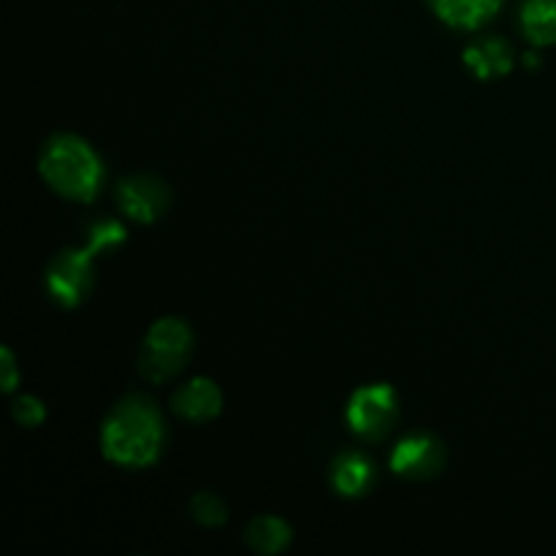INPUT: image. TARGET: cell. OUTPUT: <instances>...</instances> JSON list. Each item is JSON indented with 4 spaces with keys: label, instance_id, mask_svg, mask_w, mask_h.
Returning a JSON list of instances; mask_svg holds the SVG:
<instances>
[{
    "label": "cell",
    "instance_id": "1",
    "mask_svg": "<svg viewBox=\"0 0 556 556\" xmlns=\"http://www.w3.org/2000/svg\"><path fill=\"white\" fill-rule=\"evenodd\" d=\"M166 443V424L155 402L130 394L112 407L101 429L103 456L123 467H150Z\"/></svg>",
    "mask_w": 556,
    "mask_h": 556
},
{
    "label": "cell",
    "instance_id": "2",
    "mask_svg": "<svg viewBox=\"0 0 556 556\" xmlns=\"http://www.w3.org/2000/svg\"><path fill=\"white\" fill-rule=\"evenodd\" d=\"M38 172L54 193L71 201H92L103 182L101 157L76 134H54L47 139Z\"/></svg>",
    "mask_w": 556,
    "mask_h": 556
},
{
    "label": "cell",
    "instance_id": "3",
    "mask_svg": "<svg viewBox=\"0 0 556 556\" xmlns=\"http://www.w3.org/2000/svg\"><path fill=\"white\" fill-rule=\"evenodd\" d=\"M193 351V334L179 318H161L150 326L139 351V372L150 383H166L182 372Z\"/></svg>",
    "mask_w": 556,
    "mask_h": 556
},
{
    "label": "cell",
    "instance_id": "4",
    "mask_svg": "<svg viewBox=\"0 0 556 556\" xmlns=\"http://www.w3.org/2000/svg\"><path fill=\"white\" fill-rule=\"evenodd\" d=\"M396 418H400V405H396V391L391 386H364L348 402V427L369 443L383 440L394 429Z\"/></svg>",
    "mask_w": 556,
    "mask_h": 556
},
{
    "label": "cell",
    "instance_id": "5",
    "mask_svg": "<svg viewBox=\"0 0 556 556\" xmlns=\"http://www.w3.org/2000/svg\"><path fill=\"white\" fill-rule=\"evenodd\" d=\"M92 250H60L43 271V288L60 307H76L92 288Z\"/></svg>",
    "mask_w": 556,
    "mask_h": 556
},
{
    "label": "cell",
    "instance_id": "6",
    "mask_svg": "<svg viewBox=\"0 0 556 556\" xmlns=\"http://www.w3.org/2000/svg\"><path fill=\"white\" fill-rule=\"evenodd\" d=\"M168 204H172V190L152 174H134L117 188V206L136 223H155L157 217L166 215Z\"/></svg>",
    "mask_w": 556,
    "mask_h": 556
},
{
    "label": "cell",
    "instance_id": "7",
    "mask_svg": "<svg viewBox=\"0 0 556 556\" xmlns=\"http://www.w3.org/2000/svg\"><path fill=\"white\" fill-rule=\"evenodd\" d=\"M445 459V445L440 443L432 434H413L396 443L394 454H391V470L402 478L410 481H427L443 472Z\"/></svg>",
    "mask_w": 556,
    "mask_h": 556
},
{
    "label": "cell",
    "instance_id": "8",
    "mask_svg": "<svg viewBox=\"0 0 556 556\" xmlns=\"http://www.w3.org/2000/svg\"><path fill=\"white\" fill-rule=\"evenodd\" d=\"M172 407L179 418H185V421L204 424L220 413L223 394L210 378H193L174 391Z\"/></svg>",
    "mask_w": 556,
    "mask_h": 556
},
{
    "label": "cell",
    "instance_id": "9",
    "mask_svg": "<svg viewBox=\"0 0 556 556\" xmlns=\"http://www.w3.org/2000/svg\"><path fill=\"white\" fill-rule=\"evenodd\" d=\"M465 65L478 79L505 76L514 68V49L505 38H478L465 49Z\"/></svg>",
    "mask_w": 556,
    "mask_h": 556
},
{
    "label": "cell",
    "instance_id": "10",
    "mask_svg": "<svg viewBox=\"0 0 556 556\" xmlns=\"http://www.w3.org/2000/svg\"><path fill=\"white\" fill-rule=\"evenodd\" d=\"M434 14L459 30H478L494 20L503 0H429Z\"/></svg>",
    "mask_w": 556,
    "mask_h": 556
},
{
    "label": "cell",
    "instance_id": "11",
    "mask_svg": "<svg viewBox=\"0 0 556 556\" xmlns=\"http://www.w3.org/2000/svg\"><path fill=\"white\" fill-rule=\"evenodd\" d=\"M331 483L342 497H358L372 483V465L362 454H340L331 465Z\"/></svg>",
    "mask_w": 556,
    "mask_h": 556
},
{
    "label": "cell",
    "instance_id": "12",
    "mask_svg": "<svg viewBox=\"0 0 556 556\" xmlns=\"http://www.w3.org/2000/svg\"><path fill=\"white\" fill-rule=\"evenodd\" d=\"M521 30L538 47L556 43V0H525Z\"/></svg>",
    "mask_w": 556,
    "mask_h": 556
},
{
    "label": "cell",
    "instance_id": "13",
    "mask_svg": "<svg viewBox=\"0 0 556 556\" xmlns=\"http://www.w3.org/2000/svg\"><path fill=\"white\" fill-rule=\"evenodd\" d=\"M244 541L255 554H280L291 543V527L277 516H255L244 530Z\"/></svg>",
    "mask_w": 556,
    "mask_h": 556
},
{
    "label": "cell",
    "instance_id": "14",
    "mask_svg": "<svg viewBox=\"0 0 556 556\" xmlns=\"http://www.w3.org/2000/svg\"><path fill=\"white\" fill-rule=\"evenodd\" d=\"M190 516L204 527H220L226 525L228 508L217 494L199 492L193 500H190Z\"/></svg>",
    "mask_w": 556,
    "mask_h": 556
},
{
    "label": "cell",
    "instance_id": "15",
    "mask_svg": "<svg viewBox=\"0 0 556 556\" xmlns=\"http://www.w3.org/2000/svg\"><path fill=\"white\" fill-rule=\"evenodd\" d=\"M14 418L22 424V427H38V424L47 418V410H43L41 402L36 396H20L14 402Z\"/></svg>",
    "mask_w": 556,
    "mask_h": 556
},
{
    "label": "cell",
    "instance_id": "16",
    "mask_svg": "<svg viewBox=\"0 0 556 556\" xmlns=\"http://www.w3.org/2000/svg\"><path fill=\"white\" fill-rule=\"evenodd\" d=\"M0 372H3V378H0V383H3V391H14L16 364H14V356H11L9 348H3V351H0Z\"/></svg>",
    "mask_w": 556,
    "mask_h": 556
}]
</instances>
